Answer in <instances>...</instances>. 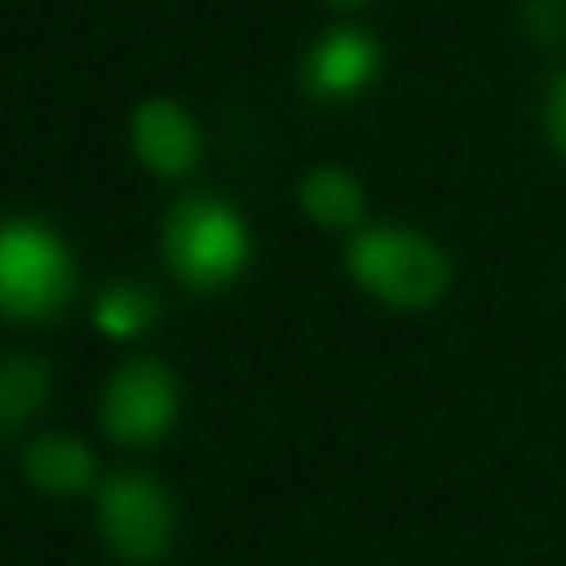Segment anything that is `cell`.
Returning <instances> with one entry per match:
<instances>
[{
	"mask_svg": "<svg viewBox=\"0 0 566 566\" xmlns=\"http://www.w3.org/2000/svg\"><path fill=\"white\" fill-rule=\"evenodd\" d=\"M150 318H155V296L133 279H119L97 301V327L106 336H137L150 327Z\"/></svg>",
	"mask_w": 566,
	"mask_h": 566,
	"instance_id": "cell-11",
	"label": "cell"
},
{
	"mask_svg": "<svg viewBox=\"0 0 566 566\" xmlns=\"http://www.w3.org/2000/svg\"><path fill=\"white\" fill-rule=\"evenodd\" d=\"M22 473L44 495H75L93 482V455L66 433H44L22 451Z\"/></svg>",
	"mask_w": 566,
	"mask_h": 566,
	"instance_id": "cell-8",
	"label": "cell"
},
{
	"mask_svg": "<svg viewBox=\"0 0 566 566\" xmlns=\"http://www.w3.org/2000/svg\"><path fill=\"white\" fill-rule=\"evenodd\" d=\"M49 398V371L35 358H9L0 371V420L13 433Z\"/></svg>",
	"mask_w": 566,
	"mask_h": 566,
	"instance_id": "cell-10",
	"label": "cell"
},
{
	"mask_svg": "<svg viewBox=\"0 0 566 566\" xmlns=\"http://www.w3.org/2000/svg\"><path fill=\"white\" fill-rule=\"evenodd\" d=\"M376 75V44L363 31H332L305 57V84L314 97H354Z\"/></svg>",
	"mask_w": 566,
	"mask_h": 566,
	"instance_id": "cell-7",
	"label": "cell"
},
{
	"mask_svg": "<svg viewBox=\"0 0 566 566\" xmlns=\"http://www.w3.org/2000/svg\"><path fill=\"white\" fill-rule=\"evenodd\" d=\"M345 265L363 292L398 310H424L447 292L442 248L402 226H376V230L354 234Z\"/></svg>",
	"mask_w": 566,
	"mask_h": 566,
	"instance_id": "cell-1",
	"label": "cell"
},
{
	"mask_svg": "<svg viewBox=\"0 0 566 566\" xmlns=\"http://www.w3.org/2000/svg\"><path fill=\"white\" fill-rule=\"evenodd\" d=\"M133 150L146 168L164 172V177H177V172H190L195 159H199V133L190 124V115L177 106V102H146L137 106L133 115Z\"/></svg>",
	"mask_w": 566,
	"mask_h": 566,
	"instance_id": "cell-6",
	"label": "cell"
},
{
	"mask_svg": "<svg viewBox=\"0 0 566 566\" xmlns=\"http://www.w3.org/2000/svg\"><path fill=\"white\" fill-rule=\"evenodd\" d=\"M97 531L119 562H133V566L159 562L177 531L172 495L150 473H137V469L111 473L97 491Z\"/></svg>",
	"mask_w": 566,
	"mask_h": 566,
	"instance_id": "cell-4",
	"label": "cell"
},
{
	"mask_svg": "<svg viewBox=\"0 0 566 566\" xmlns=\"http://www.w3.org/2000/svg\"><path fill=\"white\" fill-rule=\"evenodd\" d=\"M544 124H548V137H553V146L566 155V71H562V75L553 80V88H548Z\"/></svg>",
	"mask_w": 566,
	"mask_h": 566,
	"instance_id": "cell-13",
	"label": "cell"
},
{
	"mask_svg": "<svg viewBox=\"0 0 566 566\" xmlns=\"http://www.w3.org/2000/svg\"><path fill=\"white\" fill-rule=\"evenodd\" d=\"M164 252L168 270L190 287H221L230 283L248 261V234L243 221L208 195H190L168 212L164 226Z\"/></svg>",
	"mask_w": 566,
	"mask_h": 566,
	"instance_id": "cell-2",
	"label": "cell"
},
{
	"mask_svg": "<svg viewBox=\"0 0 566 566\" xmlns=\"http://www.w3.org/2000/svg\"><path fill=\"white\" fill-rule=\"evenodd\" d=\"M526 27L544 40L562 35L566 31V0H531L526 4Z\"/></svg>",
	"mask_w": 566,
	"mask_h": 566,
	"instance_id": "cell-12",
	"label": "cell"
},
{
	"mask_svg": "<svg viewBox=\"0 0 566 566\" xmlns=\"http://www.w3.org/2000/svg\"><path fill=\"white\" fill-rule=\"evenodd\" d=\"M75 265L40 221H9L0 239V305L13 318H49L71 301Z\"/></svg>",
	"mask_w": 566,
	"mask_h": 566,
	"instance_id": "cell-3",
	"label": "cell"
},
{
	"mask_svg": "<svg viewBox=\"0 0 566 566\" xmlns=\"http://www.w3.org/2000/svg\"><path fill=\"white\" fill-rule=\"evenodd\" d=\"M177 416V380L155 358H128L102 389V420L111 438L146 447L168 433Z\"/></svg>",
	"mask_w": 566,
	"mask_h": 566,
	"instance_id": "cell-5",
	"label": "cell"
},
{
	"mask_svg": "<svg viewBox=\"0 0 566 566\" xmlns=\"http://www.w3.org/2000/svg\"><path fill=\"white\" fill-rule=\"evenodd\" d=\"M301 208L318 226H354L363 217V190L340 168H314L301 181Z\"/></svg>",
	"mask_w": 566,
	"mask_h": 566,
	"instance_id": "cell-9",
	"label": "cell"
},
{
	"mask_svg": "<svg viewBox=\"0 0 566 566\" xmlns=\"http://www.w3.org/2000/svg\"><path fill=\"white\" fill-rule=\"evenodd\" d=\"M340 4H354V0H340Z\"/></svg>",
	"mask_w": 566,
	"mask_h": 566,
	"instance_id": "cell-14",
	"label": "cell"
}]
</instances>
